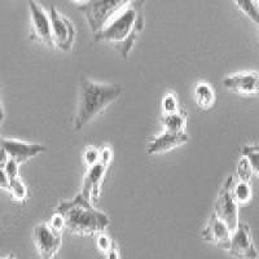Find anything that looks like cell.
Instances as JSON below:
<instances>
[{"label":"cell","mask_w":259,"mask_h":259,"mask_svg":"<svg viewBox=\"0 0 259 259\" xmlns=\"http://www.w3.org/2000/svg\"><path fill=\"white\" fill-rule=\"evenodd\" d=\"M145 0H135L117 13L105 27L95 34L97 41L113 46L122 57H127L135 46L139 34L144 27Z\"/></svg>","instance_id":"cell-1"},{"label":"cell","mask_w":259,"mask_h":259,"mask_svg":"<svg viewBox=\"0 0 259 259\" xmlns=\"http://www.w3.org/2000/svg\"><path fill=\"white\" fill-rule=\"evenodd\" d=\"M122 85L117 83H100L87 77L80 78L78 105L73 119L75 131H80L85 124L121 97Z\"/></svg>","instance_id":"cell-2"},{"label":"cell","mask_w":259,"mask_h":259,"mask_svg":"<svg viewBox=\"0 0 259 259\" xmlns=\"http://www.w3.org/2000/svg\"><path fill=\"white\" fill-rule=\"evenodd\" d=\"M55 211L60 212L65 219V230L78 236H96L109 227L110 219L105 212L94 207L82 193L73 200L61 201Z\"/></svg>","instance_id":"cell-3"},{"label":"cell","mask_w":259,"mask_h":259,"mask_svg":"<svg viewBox=\"0 0 259 259\" xmlns=\"http://www.w3.org/2000/svg\"><path fill=\"white\" fill-rule=\"evenodd\" d=\"M133 2L135 0H89L83 6H78V9L84 15L89 26L96 34Z\"/></svg>","instance_id":"cell-4"},{"label":"cell","mask_w":259,"mask_h":259,"mask_svg":"<svg viewBox=\"0 0 259 259\" xmlns=\"http://www.w3.org/2000/svg\"><path fill=\"white\" fill-rule=\"evenodd\" d=\"M50 20L52 26L53 46L62 52L71 51L75 41V26L69 17L59 12L55 7L50 9Z\"/></svg>","instance_id":"cell-5"},{"label":"cell","mask_w":259,"mask_h":259,"mask_svg":"<svg viewBox=\"0 0 259 259\" xmlns=\"http://www.w3.org/2000/svg\"><path fill=\"white\" fill-rule=\"evenodd\" d=\"M233 182V177H230L224 182L212 209V212L218 215L231 231H235L239 224V203L232 196Z\"/></svg>","instance_id":"cell-6"},{"label":"cell","mask_w":259,"mask_h":259,"mask_svg":"<svg viewBox=\"0 0 259 259\" xmlns=\"http://www.w3.org/2000/svg\"><path fill=\"white\" fill-rule=\"evenodd\" d=\"M27 4L30 11V39L39 41L46 47L55 48L50 15H47V12L35 0H27Z\"/></svg>","instance_id":"cell-7"},{"label":"cell","mask_w":259,"mask_h":259,"mask_svg":"<svg viewBox=\"0 0 259 259\" xmlns=\"http://www.w3.org/2000/svg\"><path fill=\"white\" fill-rule=\"evenodd\" d=\"M62 233L53 231L47 223H40L32 231V241L35 245L39 255L45 259H50L55 256V254L61 247Z\"/></svg>","instance_id":"cell-8"},{"label":"cell","mask_w":259,"mask_h":259,"mask_svg":"<svg viewBox=\"0 0 259 259\" xmlns=\"http://www.w3.org/2000/svg\"><path fill=\"white\" fill-rule=\"evenodd\" d=\"M228 251L231 253V255L239 256V258H259L253 237H251L250 227L246 223L239 222L235 231H232Z\"/></svg>","instance_id":"cell-9"},{"label":"cell","mask_w":259,"mask_h":259,"mask_svg":"<svg viewBox=\"0 0 259 259\" xmlns=\"http://www.w3.org/2000/svg\"><path fill=\"white\" fill-rule=\"evenodd\" d=\"M0 147L6 152L7 157L17 162L18 165L47 150L45 145L22 142L17 139H0Z\"/></svg>","instance_id":"cell-10"},{"label":"cell","mask_w":259,"mask_h":259,"mask_svg":"<svg viewBox=\"0 0 259 259\" xmlns=\"http://www.w3.org/2000/svg\"><path fill=\"white\" fill-rule=\"evenodd\" d=\"M223 85L227 90L239 94L240 96H259V73L258 71H242V73L228 75L223 79Z\"/></svg>","instance_id":"cell-11"},{"label":"cell","mask_w":259,"mask_h":259,"mask_svg":"<svg viewBox=\"0 0 259 259\" xmlns=\"http://www.w3.org/2000/svg\"><path fill=\"white\" fill-rule=\"evenodd\" d=\"M108 167H109V163H106L101 159H99L95 165L87 167L80 193L92 203L97 202L100 198L101 183H103L104 177L108 171Z\"/></svg>","instance_id":"cell-12"},{"label":"cell","mask_w":259,"mask_h":259,"mask_svg":"<svg viewBox=\"0 0 259 259\" xmlns=\"http://www.w3.org/2000/svg\"><path fill=\"white\" fill-rule=\"evenodd\" d=\"M231 235H232V231L228 228V226L219 218L218 215L211 211L209 222H207L205 230L202 231V239L210 244L222 247L224 250H228Z\"/></svg>","instance_id":"cell-13"},{"label":"cell","mask_w":259,"mask_h":259,"mask_svg":"<svg viewBox=\"0 0 259 259\" xmlns=\"http://www.w3.org/2000/svg\"><path fill=\"white\" fill-rule=\"evenodd\" d=\"M188 142L189 136L187 135L186 131L184 133H171L167 130H163V133L159 134L158 136L153 138L148 143L147 153L149 156L166 153V152H170Z\"/></svg>","instance_id":"cell-14"},{"label":"cell","mask_w":259,"mask_h":259,"mask_svg":"<svg viewBox=\"0 0 259 259\" xmlns=\"http://www.w3.org/2000/svg\"><path fill=\"white\" fill-rule=\"evenodd\" d=\"M193 99L198 109L202 112H209L214 108L217 96H215V90L207 82H198L194 85Z\"/></svg>","instance_id":"cell-15"},{"label":"cell","mask_w":259,"mask_h":259,"mask_svg":"<svg viewBox=\"0 0 259 259\" xmlns=\"http://www.w3.org/2000/svg\"><path fill=\"white\" fill-rule=\"evenodd\" d=\"M162 124L165 130L171 131V133H184L187 126V112L179 109L175 113L170 114H162Z\"/></svg>","instance_id":"cell-16"},{"label":"cell","mask_w":259,"mask_h":259,"mask_svg":"<svg viewBox=\"0 0 259 259\" xmlns=\"http://www.w3.org/2000/svg\"><path fill=\"white\" fill-rule=\"evenodd\" d=\"M232 196L239 205H245V203L249 202L251 200V197H253L250 182H245V180L240 179L237 183L233 182Z\"/></svg>","instance_id":"cell-17"},{"label":"cell","mask_w":259,"mask_h":259,"mask_svg":"<svg viewBox=\"0 0 259 259\" xmlns=\"http://www.w3.org/2000/svg\"><path fill=\"white\" fill-rule=\"evenodd\" d=\"M96 246L99 251H101L103 255H105L106 258H118L119 256L115 242L104 232L96 235Z\"/></svg>","instance_id":"cell-18"},{"label":"cell","mask_w":259,"mask_h":259,"mask_svg":"<svg viewBox=\"0 0 259 259\" xmlns=\"http://www.w3.org/2000/svg\"><path fill=\"white\" fill-rule=\"evenodd\" d=\"M8 192L11 194L12 200L17 201V202L24 203L27 200V188L25 186V183L20 178V175L16 178L9 179Z\"/></svg>","instance_id":"cell-19"},{"label":"cell","mask_w":259,"mask_h":259,"mask_svg":"<svg viewBox=\"0 0 259 259\" xmlns=\"http://www.w3.org/2000/svg\"><path fill=\"white\" fill-rule=\"evenodd\" d=\"M233 3L247 18L259 26V8L255 0H233Z\"/></svg>","instance_id":"cell-20"},{"label":"cell","mask_w":259,"mask_h":259,"mask_svg":"<svg viewBox=\"0 0 259 259\" xmlns=\"http://www.w3.org/2000/svg\"><path fill=\"white\" fill-rule=\"evenodd\" d=\"M241 154L250 161L253 171L259 178V144L245 145L241 149Z\"/></svg>","instance_id":"cell-21"},{"label":"cell","mask_w":259,"mask_h":259,"mask_svg":"<svg viewBox=\"0 0 259 259\" xmlns=\"http://www.w3.org/2000/svg\"><path fill=\"white\" fill-rule=\"evenodd\" d=\"M253 174H254V171L250 165V161L241 154V158H240L239 162H237V177H239L240 180L250 182Z\"/></svg>","instance_id":"cell-22"},{"label":"cell","mask_w":259,"mask_h":259,"mask_svg":"<svg viewBox=\"0 0 259 259\" xmlns=\"http://www.w3.org/2000/svg\"><path fill=\"white\" fill-rule=\"evenodd\" d=\"M161 109L162 114H170V113H175L180 109L177 96L172 92H168L163 96L161 101Z\"/></svg>","instance_id":"cell-23"},{"label":"cell","mask_w":259,"mask_h":259,"mask_svg":"<svg viewBox=\"0 0 259 259\" xmlns=\"http://www.w3.org/2000/svg\"><path fill=\"white\" fill-rule=\"evenodd\" d=\"M83 158H84V163L87 167L95 165L99 159H100V150L96 149L94 147H89L84 150V154H83Z\"/></svg>","instance_id":"cell-24"},{"label":"cell","mask_w":259,"mask_h":259,"mask_svg":"<svg viewBox=\"0 0 259 259\" xmlns=\"http://www.w3.org/2000/svg\"><path fill=\"white\" fill-rule=\"evenodd\" d=\"M48 224H50V227L52 228L53 231H56V232H59V233H62V231L65 230L64 217H62V215L57 211H55V214L52 215V218L50 219Z\"/></svg>","instance_id":"cell-25"},{"label":"cell","mask_w":259,"mask_h":259,"mask_svg":"<svg viewBox=\"0 0 259 259\" xmlns=\"http://www.w3.org/2000/svg\"><path fill=\"white\" fill-rule=\"evenodd\" d=\"M18 163L13 159L8 158L4 163V168H6V174L8 177V179H12V178L18 177Z\"/></svg>","instance_id":"cell-26"},{"label":"cell","mask_w":259,"mask_h":259,"mask_svg":"<svg viewBox=\"0 0 259 259\" xmlns=\"http://www.w3.org/2000/svg\"><path fill=\"white\" fill-rule=\"evenodd\" d=\"M9 179L6 174V168H4V162H0V188L8 191Z\"/></svg>","instance_id":"cell-27"},{"label":"cell","mask_w":259,"mask_h":259,"mask_svg":"<svg viewBox=\"0 0 259 259\" xmlns=\"http://www.w3.org/2000/svg\"><path fill=\"white\" fill-rule=\"evenodd\" d=\"M113 158V150L110 147H104L100 149V159L101 161L106 162V163H109L112 162Z\"/></svg>","instance_id":"cell-28"},{"label":"cell","mask_w":259,"mask_h":259,"mask_svg":"<svg viewBox=\"0 0 259 259\" xmlns=\"http://www.w3.org/2000/svg\"><path fill=\"white\" fill-rule=\"evenodd\" d=\"M7 159H8V157H7L6 152H4V150L2 149V147H0V162H4V163H6Z\"/></svg>","instance_id":"cell-29"},{"label":"cell","mask_w":259,"mask_h":259,"mask_svg":"<svg viewBox=\"0 0 259 259\" xmlns=\"http://www.w3.org/2000/svg\"><path fill=\"white\" fill-rule=\"evenodd\" d=\"M4 119V109L3 105H2V100H0V127H2V123H3Z\"/></svg>","instance_id":"cell-30"},{"label":"cell","mask_w":259,"mask_h":259,"mask_svg":"<svg viewBox=\"0 0 259 259\" xmlns=\"http://www.w3.org/2000/svg\"><path fill=\"white\" fill-rule=\"evenodd\" d=\"M71 2H73V3H75V4H78V6H83V4L87 3L89 0H71Z\"/></svg>","instance_id":"cell-31"}]
</instances>
